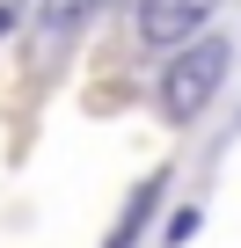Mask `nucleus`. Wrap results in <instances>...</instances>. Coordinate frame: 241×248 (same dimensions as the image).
<instances>
[{"label":"nucleus","mask_w":241,"mask_h":248,"mask_svg":"<svg viewBox=\"0 0 241 248\" xmlns=\"http://www.w3.org/2000/svg\"><path fill=\"white\" fill-rule=\"evenodd\" d=\"M212 8H219V0H139V44L146 51H183L205 30Z\"/></svg>","instance_id":"2"},{"label":"nucleus","mask_w":241,"mask_h":248,"mask_svg":"<svg viewBox=\"0 0 241 248\" xmlns=\"http://www.w3.org/2000/svg\"><path fill=\"white\" fill-rule=\"evenodd\" d=\"M95 15H102V0H37V44L59 51V44H73Z\"/></svg>","instance_id":"3"},{"label":"nucleus","mask_w":241,"mask_h":248,"mask_svg":"<svg viewBox=\"0 0 241 248\" xmlns=\"http://www.w3.org/2000/svg\"><path fill=\"white\" fill-rule=\"evenodd\" d=\"M22 15H30V0H0V37H8V30H15Z\"/></svg>","instance_id":"5"},{"label":"nucleus","mask_w":241,"mask_h":248,"mask_svg":"<svg viewBox=\"0 0 241 248\" xmlns=\"http://www.w3.org/2000/svg\"><path fill=\"white\" fill-rule=\"evenodd\" d=\"M226 66H234V44L226 37H190L183 51H168V66H161V117L168 124H197L205 102L219 95Z\"/></svg>","instance_id":"1"},{"label":"nucleus","mask_w":241,"mask_h":248,"mask_svg":"<svg viewBox=\"0 0 241 248\" xmlns=\"http://www.w3.org/2000/svg\"><path fill=\"white\" fill-rule=\"evenodd\" d=\"M154 197H161V175L132 190V204H125V219L110 226V241H102V248H132V241H139V226H146V212H154Z\"/></svg>","instance_id":"4"}]
</instances>
